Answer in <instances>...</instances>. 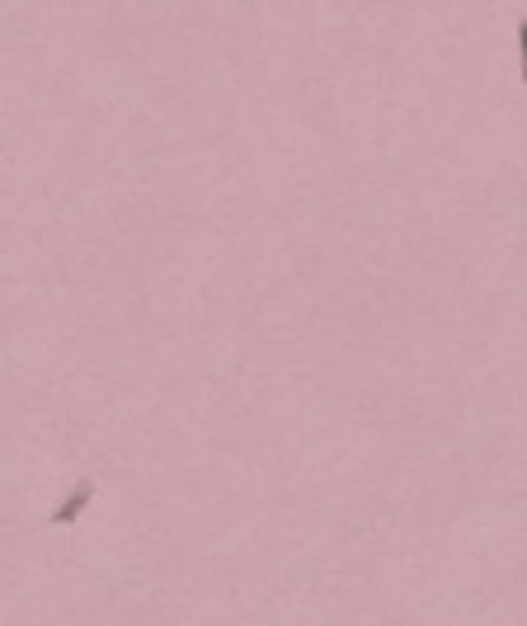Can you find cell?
<instances>
[{"instance_id": "obj_2", "label": "cell", "mask_w": 527, "mask_h": 626, "mask_svg": "<svg viewBox=\"0 0 527 626\" xmlns=\"http://www.w3.org/2000/svg\"><path fill=\"white\" fill-rule=\"evenodd\" d=\"M518 76H523V86H527V14L518 19Z\"/></svg>"}, {"instance_id": "obj_1", "label": "cell", "mask_w": 527, "mask_h": 626, "mask_svg": "<svg viewBox=\"0 0 527 626\" xmlns=\"http://www.w3.org/2000/svg\"><path fill=\"white\" fill-rule=\"evenodd\" d=\"M90 499H95V481H90V476H80V481H76V486L67 490V495H61V505H57V509H52L48 518H52L57 528H71L76 518L90 509Z\"/></svg>"}]
</instances>
